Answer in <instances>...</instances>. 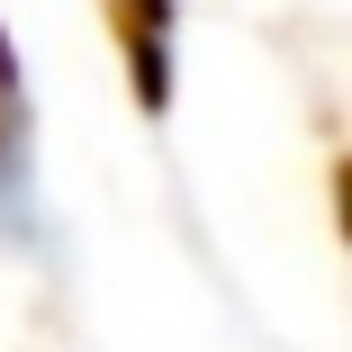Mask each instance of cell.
Wrapping results in <instances>:
<instances>
[{
	"label": "cell",
	"mask_w": 352,
	"mask_h": 352,
	"mask_svg": "<svg viewBox=\"0 0 352 352\" xmlns=\"http://www.w3.org/2000/svg\"><path fill=\"white\" fill-rule=\"evenodd\" d=\"M100 28H109V54L126 73L135 118L163 126L181 100V0H100Z\"/></svg>",
	"instance_id": "cell-1"
},
{
	"label": "cell",
	"mask_w": 352,
	"mask_h": 352,
	"mask_svg": "<svg viewBox=\"0 0 352 352\" xmlns=\"http://www.w3.org/2000/svg\"><path fill=\"white\" fill-rule=\"evenodd\" d=\"M36 100H28V63L19 36L0 19V244H36Z\"/></svg>",
	"instance_id": "cell-2"
}]
</instances>
